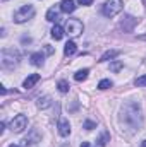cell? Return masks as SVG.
<instances>
[{
    "instance_id": "1",
    "label": "cell",
    "mask_w": 146,
    "mask_h": 147,
    "mask_svg": "<svg viewBox=\"0 0 146 147\" xmlns=\"http://www.w3.org/2000/svg\"><path fill=\"white\" fill-rule=\"evenodd\" d=\"M119 118H120L122 127L131 128L132 134L138 132V130H141V127H143L141 108H139V105L134 103V101H129V103H126V105L120 108V116H119Z\"/></svg>"
},
{
    "instance_id": "2",
    "label": "cell",
    "mask_w": 146,
    "mask_h": 147,
    "mask_svg": "<svg viewBox=\"0 0 146 147\" xmlns=\"http://www.w3.org/2000/svg\"><path fill=\"white\" fill-rule=\"evenodd\" d=\"M19 63V53L14 48H7L2 51V67L3 69H14Z\"/></svg>"
},
{
    "instance_id": "3",
    "label": "cell",
    "mask_w": 146,
    "mask_h": 147,
    "mask_svg": "<svg viewBox=\"0 0 146 147\" xmlns=\"http://www.w3.org/2000/svg\"><path fill=\"white\" fill-rule=\"evenodd\" d=\"M33 16H35V7L29 5V3H26V5H23L21 9H17V10L14 12V22L23 24V22L29 21Z\"/></svg>"
},
{
    "instance_id": "4",
    "label": "cell",
    "mask_w": 146,
    "mask_h": 147,
    "mask_svg": "<svg viewBox=\"0 0 146 147\" xmlns=\"http://www.w3.org/2000/svg\"><path fill=\"white\" fill-rule=\"evenodd\" d=\"M122 7H124L122 0H107L103 9H102V12H103L105 17H113V16H117L122 10Z\"/></svg>"
},
{
    "instance_id": "5",
    "label": "cell",
    "mask_w": 146,
    "mask_h": 147,
    "mask_svg": "<svg viewBox=\"0 0 146 147\" xmlns=\"http://www.w3.org/2000/svg\"><path fill=\"white\" fill-rule=\"evenodd\" d=\"M10 130L14 132V134H21L26 127H28V118H26V115H16L12 120H10Z\"/></svg>"
},
{
    "instance_id": "6",
    "label": "cell",
    "mask_w": 146,
    "mask_h": 147,
    "mask_svg": "<svg viewBox=\"0 0 146 147\" xmlns=\"http://www.w3.org/2000/svg\"><path fill=\"white\" fill-rule=\"evenodd\" d=\"M83 29H84V26H83V22L79 21V19H67V24H65V33L69 34V36H79L81 33H83Z\"/></svg>"
},
{
    "instance_id": "7",
    "label": "cell",
    "mask_w": 146,
    "mask_h": 147,
    "mask_svg": "<svg viewBox=\"0 0 146 147\" xmlns=\"http://www.w3.org/2000/svg\"><path fill=\"white\" fill-rule=\"evenodd\" d=\"M40 79H41L40 74H31V75H28V77L24 79V82H23V87H24V89H31Z\"/></svg>"
},
{
    "instance_id": "8",
    "label": "cell",
    "mask_w": 146,
    "mask_h": 147,
    "mask_svg": "<svg viewBox=\"0 0 146 147\" xmlns=\"http://www.w3.org/2000/svg\"><path fill=\"white\" fill-rule=\"evenodd\" d=\"M23 142H24V146H35L36 142H40V132H38L36 128H35V130H31V135H29V137H26Z\"/></svg>"
},
{
    "instance_id": "9",
    "label": "cell",
    "mask_w": 146,
    "mask_h": 147,
    "mask_svg": "<svg viewBox=\"0 0 146 147\" xmlns=\"http://www.w3.org/2000/svg\"><path fill=\"white\" fill-rule=\"evenodd\" d=\"M60 10L65 12V14L74 12V10H76V2H74V0H62V3H60Z\"/></svg>"
},
{
    "instance_id": "10",
    "label": "cell",
    "mask_w": 146,
    "mask_h": 147,
    "mask_svg": "<svg viewBox=\"0 0 146 147\" xmlns=\"http://www.w3.org/2000/svg\"><path fill=\"white\" fill-rule=\"evenodd\" d=\"M59 134H60L62 137H67V135L71 134V125H69L67 120H60V121H59Z\"/></svg>"
},
{
    "instance_id": "11",
    "label": "cell",
    "mask_w": 146,
    "mask_h": 147,
    "mask_svg": "<svg viewBox=\"0 0 146 147\" xmlns=\"http://www.w3.org/2000/svg\"><path fill=\"white\" fill-rule=\"evenodd\" d=\"M108 142H110V134L107 130H103V132L100 134V137L96 139V144H98V147H105Z\"/></svg>"
},
{
    "instance_id": "12",
    "label": "cell",
    "mask_w": 146,
    "mask_h": 147,
    "mask_svg": "<svg viewBox=\"0 0 146 147\" xmlns=\"http://www.w3.org/2000/svg\"><path fill=\"white\" fill-rule=\"evenodd\" d=\"M119 50H108V51H105L102 57H100V62H108V60H113L115 57H119Z\"/></svg>"
},
{
    "instance_id": "13",
    "label": "cell",
    "mask_w": 146,
    "mask_h": 147,
    "mask_svg": "<svg viewBox=\"0 0 146 147\" xmlns=\"http://www.w3.org/2000/svg\"><path fill=\"white\" fill-rule=\"evenodd\" d=\"M124 21H126V24L122 22V28H124V31H131V29L136 26V22H138V21H136L134 17H131V16H126V17H124Z\"/></svg>"
},
{
    "instance_id": "14",
    "label": "cell",
    "mask_w": 146,
    "mask_h": 147,
    "mask_svg": "<svg viewBox=\"0 0 146 147\" xmlns=\"http://www.w3.org/2000/svg\"><path fill=\"white\" fill-rule=\"evenodd\" d=\"M38 108H40V110H46V108H48V106H52V98H50V96H43V98H40V99H38Z\"/></svg>"
},
{
    "instance_id": "15",
    "label": "cell",
    "mask_w": 146,
    "mask_h": 147,
    "mask_svg": "<svg viewBox=\"0 0 146 147\" xmlns=\"http://www.w3.org/2000/svg\"><path fill=\"white\" fill-rule=\"evenodd\" d=\"M52 38H53L55 41H59V39H62V38H64V29H62V26L55 24V26L52 28Z\"/></svg>"
},
{
    "instance_id": "16",
    "label": "cell",
    "mask_w": 146,
    "mask_h": 147,
    "mask_svg": "<svg viewBox=\"0 0 146 147\" xmlns=\"http://www.w3.org/2000/svg\"><path fill=\"white\" fill-rule=\"evenodd\" d=\"M76 50H77V48H76V43H74V41H67V43H65V48H64V55H65V57H71V55L76 53Z\"/></svg>"
},
{
    "instance_id": "17",
    "label": "cell",
    "mask_w": 146,
    "mask_h": 147,
    "mask_svg": "<svg viewBox=\"0 0 146 147\" xmlns=\"http://www.w3.org/2000/svg\"><path fill=\"white\" fill-rule=\"evenodd\" d=\"M46 21H50V22H55V21H59V10H57L55 7L48 9V12H46Z\"/></svg>"
},
{
    "instance_id": "18",
    "label": "cell",
    "mask_w": 146,
    "mask_h": 147,
    "mask_svg": "<svg viewBox=\"0 0 146 147\" xmlns=\"http://www.w3.org/2000/svg\"><path fill=\"white\" fill-rule=\"evenodd\" d=\"M29 60H31V63H33L35 67H41V65H43V55H41V53H33Z\"/></svg>"
},
{
    "instance_id": "19",
    "label": "cell",
    "mask_w": 146,
    "mask_h": 147,
    "mask_svg": "<svg viewBox=\"0 0 146 147\" xmlns=\"http://www.w3.org/2000/svg\"><path fill=\"white\" fill-rule=\"evenodd\" d=\"M88 74H89V70H88V69H83V70H77V72L74 74V80H77V82H81V80H86V77H88Z\"/></svg>"
},
{
    "instance_id": "20",
    "label": "cell",
    "mask_w": 146,
    "mask_h": 147,
    "mask_svg": "<svg viewBox=\"0 0 146 147\" xmlns=\"http://www.w3.org/2000/svg\"><path fill=\"white\" fill-rule=\"evenodd\" d=\"M57 87H59V91H60L62 94H65V92H69V82H67V80H59V84H57Z\"/></svg>"
},
{
    "instance_id": "21",
    "label": "cell",
    "mask_w": 146,
    "mask_h": 147,
    "mask_svg": "<svg viewBox=\"0 0 146 147\" xmlns=\"http://www.w3.org/2000/svg\"><path fill=\"white\" fill-rule=\"evenodd\" d=\"M108 87H112V80H110V79L100 80V84H98V89H100V91H105V89H108Z\"/></svg>"
},
{
    "instance_id": "22",
    "label": "cell",
    "mask_w": 146,
    "mask_h": 147,
    "mask_svg": "<svg viewBox=\"0 0 146 147\" xmlns=\"http://www.w3.org/2000/svg\"><path fill=\"white\" fill-rule=\"evenodd\" d=\"M122 65H124V63H122L120 60H115V62L110 63V70H112V72H119V70L122 69Z\"/></svg>"
},
{
    "instance_id": "23",
    "label": "cell",
    "mask_w": 146,
    "mask_h": 147,
    "mask_svg": "<svg viewBox=\"0 0 146 147\" xmlns=\"http://www.w3.org/2000/svg\"><path fill=\"white\" fill-rule=\"evenodd\" d=\"M84 128H86V130H93V128H96V123L91 121V120H86V121H84Z\"/></svg>"
},
{
    "instance_id": "24",
    "label": "cell",
    "mask_w": 146,
    "mask_h": 147,
    "mask_svg": "<svg viewBox=\"0 0 146 147\" xmlns=\"http://www.w3.org/2000/svg\"><path fill=\"white\" fill-rule=\"evenodd\" d=\"M136 86L145 87V86H146V75H141V77H138V79H136Z\"/></svg>"
},
{
    "instance_id": "25",
    "label": "cell",
    "mask_w": 146,
    "mask_h": 147,
    "mask_svg": "<svg viewBox=\"0 0 146 147\" xmlns=\"http://www.w3.org/2000/svg\"><path fill=\"white\" fill-rule=\"evenodd\" d=\"M77 3H79V5H91L93 0H77Z\"/></svg>"
},
{
    "instance_id": "26",
    "label": "cell",
    "mask_w": 146,
    "mask_h": 147,
    "mask_svg": "<svg viewBox=\"0 0 146 147\" xmlns=\"http://www.w3.org/2000/svg\"><path fill=\"white\" fill-rule=\"evenodd\" d=\"M45 51H46L48 55H52V53H53V48H52L50 45H45Z\"/></svg>"
},
{
    "instance_id": "27",
    "label": "cell",
    "mask_w": 146,
    "mask_h": 147,
    "mask_svg": "<svg viewBox=\"0 0 146 147\" xmlns=\"http://www.w3.org/2000/svg\"><path fill=\"white\" fill-rule=\"evenodd\" d=\"M0 92H2V94H7V89H5L3 86H0Z\"/></svg>"
},
{
    "instance_id": "28",
    "label": "cell",
    "mask_w": 146,
    "mask_h": 147,
    "mask_svg": "<svg viewBox=\"0 0 146 147\" xmlns=\"http://www.w3.org/2000/svg\"><path fill=\"white\" fill-rule=\"evenodd\" d=\"M81 147H91L89 142H81Z\"/></svg>"
},
{
    "instance_id": "29",
    "label": "cell",
    "mask_w": 146,
    "mask_h": 147,
    "mask_svg": "<svg viewBox=\"0 0 146 147\" xmlns=\"http://www.w3.org/2000/svg\"><path fill=\"white\" fill-rule=\"evenodd\" d=\"M141 147H146V140H143V142H141Z\"/></svg>"
},
{
    "instance_id": "30",
    "label": "cell",
    "mask_w": 146,
    "mask_h": 147,
    "mask_svg": "<svg viewBox=\"0 0 146 147\" xmlns=\"http://www.w3.org/2000/svg\"><path fill=\"white\" fill-rule=\"evenodd\" d=\"M9 147H19V146H16V144H12V146H9Z\"/></svg>"
}]
</instances>
